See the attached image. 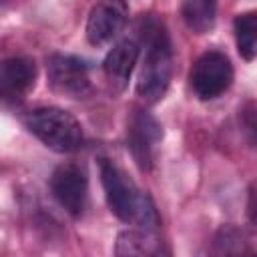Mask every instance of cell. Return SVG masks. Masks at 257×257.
Instances as JSON below:
<instances>
[{"label": "cell", "instance_id": "obj_9", "mask_svg": "<svg viewBox=\"0 0 257 257\" xmlns=\"http://www.w3.org/2000/svg\"><path fill=\"white\" fill-rule=\"evenodd\" d=\"M128 6L124 0H98L86 20V40L92 46L110 42L126 24Z\"/></svg>", "mask_w": 257, "mask_h": 257}, {"label": "cell", "instance_id": "obj_1", "mask_svg": "<svg viewBox=\"0 0 257 257\" xmlns=\"http://www.w3.org/2000/svg\"><path fill=\"white\" fill-rule=\"evenodd\" d=\"M98 171L106 203L120 221L135 223L143 229L159 227V215L151 197L145 191H141L135 185V181L114 161L102 157L98 161Z\"/></svg>", "mask_w": 257, "mask_h": 257}, {"label": "cell", "instance_id": "obj_7", "mask_svg": "<svg viewBox=\"0 0 257 257\" xmlns=\"http://www.w3.org/2000/svg\"><path fill=\"white\" fill-rule=\"evenodd\" d=\"M48 84L56 94L80 98L90 90L88 64L72 54H52L46 64Z\"/></svg>", "mask_w": 257, "mask_h": 257}, {"label": "cell", "instance_id": "obj_15", "mask_svg": "<svg viewBox=\"0 0 257 257\" xmlns=\"http://www.w3.org/2000/svg\"><path fill=\"white\" fill-rule=\"evenodd\" d=\"M247 120H245V126H247V133H249V139H251V143L255 141L253 139V135H255V120H253V116H255V104L253 102H247V106L243 108V112H241Z\"/></svg>", "mask_w": 257, "mask_h": 257}, {"label": "cell", "instance_id": "obj_11", "mask_svg": "<svg viewBox=\"0 0 257 257\" xmlns=\"http://www.w3.org/2000/svg\"><path fill=\"white\" fill-rule=\"evenodd\" d=\"M116 255H161L167 253L165 243L155 235V229H126L120 231L114 243Z\"/></svg>", "mask_w": 257, "mask_h": 257}, {"label": "cell", "instance_id": "obj_13", "mask_svg": "<svg viewBox=\"0 0 257 257\" xmlns=\"http://www.w3.org/2000/svg\"><path fill=\"white\" fill-rule=\"evenodd\" d=\"M233 30H235L239 54L247 62H251L255 58V52H257V14L255 12H243V14L235 16Z\"/></svg>", "mask_w": 257, "mask_h": 257}, {"label": "cell", "instance_id": "obj_14", "mask_svg": "<svg viewBox=\"0 0 257 257\" xmlns=\"http://www.w3.org/2000/svg\"><path fill=\"white\" fill-rule=\"evenodd\" d=\"M213 251L219 255H233V253H247V237L235 225H225L217 231L213 239Z\"/></svg>", "mask_w": 257, "mask_h": 257}, {"label": "cell", "instance_id": "obj_8", "mask_svg": "<svg viewBox=\"0 0 257 257\" xmlns=\"http://www.w3.org/2000/svg\"><path fill=\"white\" fill-rule=\"evenodd\" d=\"M36 84V64L28 56L0 60V108L20 104Z\"/></svg>", "mask_w": 257, "mask_h": 257}, {"label": "cell", "instance_id": "obj_5", "mask_svg": "<svg viewBox=\"0 0 257 257\" xmlns=\"http://www.w3.org/2000/svg\"><path fill=\"white\" fill-rule=\"evenodd\" d=\"M163 141L161 122L145 108H133L126 120V149L143 171H151Z\"/></svg>", "mask_w": 257, "mask_h": 257}, {"label": "cell", "instance_id": "obj_4", "mask_svg": "<svg viewBox=\"0 0 257 257\" xmlns=\"http://www.w3.org/2000/svg\"><path fill=\"white\" fill-rule=\"evenodd\" d=\"M189 82L195 96L201 100H213L221 96L233 82V66L229 56L221 50L203 52L191 68Z\"/></svg>", "mask_w": 257, "mask_h": 257}, {"label": "cell", "instance_id": "obj_16", "mask_svg": "<svg viewBox=\"0 0 257 257\" xmlns=\"http://www.w3.org/2000/svg\"><path fill=\"white\" fill-rule=\"evenodd\" d=\"M253 187L249 189V219H251V223H255V205H253Z\"/></svg>", "mask_w": 257, "mask_h": 257}, {"label": "cell", "instance_id": "obj_3", "mask_svg": "<svg viewBox=\"0 0 257 257\" xmlns=\"http://www.w3.org/2000/svg\"><path fill=\"white\" fill-rule=\"evenodd\" d=\"M26 128L54 153H76L84 145V133L74 114L58 106H40L26 114Z\"/></svg>", "mask_w": 257, "mask_h": 257}, {"label": "cell", "instance_id": "obj_10", "mask_svg": "<svg viewBox=\"0 0 257 257\" xmlns=\"http://www.w3.org/2000/svg\"><path fill=\"white\" fill-rule=\"evenodd\" d=\"M139 50H141V46L137 40L124 38V40L116 42L104 56V62H102L104 76L116 90H122L126 86V82L133 74V68L137 64Z\"/></svg>", "mask_w": 257, "mask_h": 257}, {"label": "cell", "instance_id": "obj_12", "mask_svg": "<svg viewBox=\"0 0 257 257\" xmlns=\"http://www.w3.org/2000/svg\"><path fill=\"white\" fill-rule=\"evenodd\" d=\"M215 12L217 0H181V16L197 34H205L215 26Z\"/></svg>", "mask_w": 257, "mask_h": 257}, {"label": "cell", "instance_id": "obj_2", "mask_svg": "<svg viewBox=\"0 0 257 257\" xmlns=\"http://www.w3.org/2000/svg\"><path fill=\"white\" fill-rule=\"evenodd\" d=\"M145 46L147 50L137 80V92L145 102L155 104L165 96L173 76V46L169 32L161 22L153 20L145 26Z\"/></svg>", "mask_w": 257, "mask_h": 257}, {"label": "cell", "instance_id": "obj_6", "mask_svg": "<svg viewBox=\"0 0 257 257\" xmlns=\"http://www.w3.org/2000/svg\"><path fill=\"white\" fill-rule=\"evenodd\" d=\"M50 193L66 213L72 217L82 215L88 201V179L84 169L76 163L58 165L50 177Z\"/></svg>", "mask_w": 257, "mask_h": 257}]
</instances>
